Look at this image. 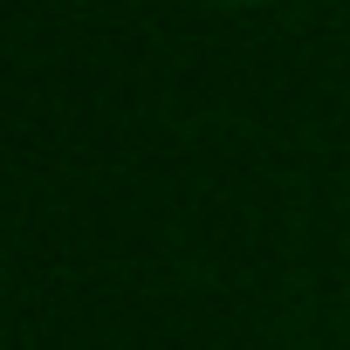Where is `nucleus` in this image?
<instances>
[{"mask_svg": "<svg viewBox=\"0 0 350 350\" xmlns=\"http://www.w3.org/2000/svg\"><path fill=\"white\" fill-rule=\"evenodd\" d=\"M227 8H268V0H227Z\"/></svg>", "mask_w": 350, "mask_h": 350, "instance_id": "f257e3e1", "label": "nucleus"}]
</instances>
